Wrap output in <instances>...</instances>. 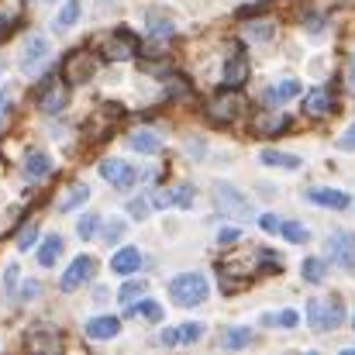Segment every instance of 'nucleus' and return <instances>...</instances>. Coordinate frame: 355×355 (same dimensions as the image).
<instances>
[{"mask_svg": "<svg viewBox=\"0 0 355 355\" xmlns=\"http://www.w3.org/2000/svg\"><path fill=\"white\" fill-rule=\"evenodd\" d=\"M124 232H128V221L114 218V221H107V228H104V241H107V245H118L121 238H124Z\"/></svg>", "mask_w": 355, "mask_h": 355, "instance_id": "nucleus-34", "label": "nucleus"}, {"mask_svg": "<svg viewBox=\"0 0 355 355\" xmlns=\"http://www.w3.org/2000/svg\"><path fill=\"white\" fill-rule=\"evenodd\" d=\"M352 324H355V314H352Z\"/></svg>", "mask_w": 355, "mask_h": 355, "instance_id": "nucleus-50", "label": "nucleus"}, {"mask_svg": "<svg viewBox=\"0 0 355 355\" xmlns=\"http://www.w3.org/2000/svg\"><path fill=\"white\" fill-rule=\"evenodd\" d=\"M241 107H245V104H241L238 90H232V87H228L221 97H214V101L207 104V118L214 121V124H232V121L241 114Z\"/></svg>", "mask_w": 355, "mask_h": 355, "instance_id": "nucleus-3", "label": "nucleus"}, {"mask_svg": "<svg viewBox=\"0 0 355 355\" xmlns=\"http://www.w3.org/2000/svg\"><path fill=\"white\" fill-rule=\"evenodd\" d=\"M17 272H21L17 266H7V276H3V283H7V290H10L14 283H17Z\"/></svg>", "mask_w": 355, "mask_h": 355, "instance_id": "nucleus-45", "label": "nucleus"}, {"mask_svg": "<svg viewBox=\"0 0 355 355\" xmlns=\"http://www.w3.org/2000/svg\"><path fill=\"white\" fill-rule=\"evenodd\" d=\"M38 293H42V283H35V279L21 286V300H31V297H38Z\"/></svg>", "mask_w": 355, "mask_h": 355, "instance_id": "nucleus-42", "label": "nucleus"}, {"mask_svg": "<svg viewBox=\"0 0 355 355\" xmlns=\"http://www.w3.org/2000/svg\"><path fill=\"white\" fill-rule=\"evenodd\" d=\"M145 21H148V35H152L155 42H166V38H173V35H176L173 17H166L162 10H148V14H145Z\"/></svg>", "mask_w": 355, "mask_h": 355, "instance_id": "nucleus-16", "label": "nucleus"}, {"mask_svg": "<svg viewBox=\"0 0 355 355\" xmlns=\"http://www.w3.org/2000/svg\"><path fill=\"white\" fill-rule=\"evenodd\" d=\"M7 107H10V90H3V94H0V121L7 118Z\"/></svg>", "mask_w": 355, "mask_h": 355, "instance_id": "nucleus-46", "label": "nucleus"}, {"mask_svg": "<svg viewBox=\"0 0 355 355\" xmlns=\"http://www.w3.org/2000/svg\"><path fill=\"white\" fill-rule=\"evenodd\" d=\"M342 321H345V304H342L338 297H331V304L324 307V324H328V331L342 328Z\"/></svg>", "mask_w": 355, "mask_h": 355, "instance_id": "nucleus-31", "label": "nucleus"}, {"mask_svg": "<svg viewBox=\"0 0 355 355\" xmlns=\"http://www.w3.org/2000/svg\"><path fill=\"white\" fill-rule=\"evenodd\" d=\"M135 52H138V38H135L131 31H114V35L107 38V45H104V55H107V59H114V62L131 59Z\"/></svg>", "mask_w": 355, "mask_h": 355, "instance_id": "nucleus-11", "label": "nucleus"}, {"mask_svg": "<svg viewBox=\"0 0 355 355\" xmlns=\"http://www.w3.org/2000/svg\"><path fill=\"white\" fill-rule=\"evenodd\" d=\"M349 90L355 94V55H352V66H349Z\"/></svg>", "mask_w": 355, "mask_h": 355, "instance_id": "nucleus-48", "label": "nucleus"}, {"mask_svg": "<svg viewBox=\"0 0 355 355\" xmlns=\"http://www.w3.org/2000/svg\"><path fill=\"white\" fill-rule=\"evenodd\" d=\"M259 228H262V232H269V235H276V232L283 228V221H279L276 214H262V218H259Z\"/></svg>", "mask_w": 355, "mask_h": 355, "instance_id": "nucleus-40", "label": "nucleus"}, {"mask_svg": "<svg viewBox=\"0 0 355 355\" xmlns=\"http://www.w3.org/2000/svg\"><path fill=\"white\" fill-rule=\"evenodd\" d=\"M300 324V314L297 311H283L279 314V328H297Z\"/></svg>", "mask_w": 355, "mask_h": 355, "instance_id": "nucleus-41", "label": "nucleus"}, {"mask_svg": "<svg viewBox=\"0 0 355 355\" xmlns=\"http://www.w3.org/2000/svg\"><path fill=\"white\" fill-rule=\"evenodd\" d=\"M159 342H162V345H180V328H169V331H162V335H159Z\"/></svg>", "mask_w": 355, "mask_h": 355, "instance_id": "nucleus-43", "label": "nucleus"}, {"mask_svg": "<svg viewBox=\"0 0 355 355\" xmlns=\"http://www.w3.org/2000/svg\"><path fill=\"white\" fill-rule=\"evenodd\" d=\"M76 17H80V0H66V7L55 14V31H69L73 24H76Z\"/></svg>", "mask_w": 355, "mask_h": 355, "instance_id": "nucleus-24", "label": "nucleus"}, {"mask_svg": "<svg viewBox=\"0 0 355 355\" xmlns=\"http://www.w3.org/2000/svg\"><path fill=\"white\" fill-rule=\"evenodd\" d=\"M349 355H355V345H352V349H349Z\"/></svg>", "mask_w": 355, "mask_h": 355, "instance_id": "nucleus-49", "label": "nucleus"}, {"mask_svg": "<svg viewBox=\"0 0 355 355\" xmlns=\"http://www.w3.org/2000/svg\"><path fill=\"white\" fill-rule=\"evenodd\" d=\"M276 35V24H269V21H252V24H245V38L248 42H269Z\"/></svg>", "mask_w": 355, "mask_h": 355, "instance_id": "nucleus-29", "label": "nucleus"}, {"mask_svg": "<svg viewBox=\"0 0 355 355\" xmlns=\"http://www.w3.org/2000/svg\"><path fill=\"white\" fill-rule=\"evenodd\" d=\"M118 331H121V321H118V318H94V321H87V335H90L94 342L118 338Z\"/></svg>", "mask_w": 355, "mask_h": 355, "instance_id": "nucleus-17", "label": "nucleus"}, {"mask_svg": "<svg viewBox=\"0 0 355 355\" xmlns=\"http://www.w3.org/2000/svg\"><path fill=\"white\" fill-rule=\"evenodd\" d=\"M293 97H300V80H279V83H272V87L262 94L266 107H283V104L293 101Z\"/></svg>", "mask_w": 355, "mask_h": 355, "instance_id": "nucleus-13", "label": "nucleus"}, {"mask_svg": "<svg viewBox=\"0 0 355 355\" xmlns=\"http://www.w3.org/2000/svg\"><path fill=\"white\" fill-rule=\"evenodd\" d=\"M66 101H69V90H66V83H59V80H52L42 94H38V111L42 114H59L62 107H66Z\"/></svg>", "mask_w": 355, "mask_h": 355, "instance_id": "nucleus-9", "label": "nucleus"}, {"mask_svg": "<svg viewBox=\"0 0 355 355\" xmlns=\"http://www.w3.org/2000/svg\"><path fill=\"white\" fill-rule=\"evenodd\" d=\"M45 62H49V38L45 35H31L24 42V52H21V73L35 76Z\"/></svg>", "mask_w": 355, "mask_h": 355, "instance_id": "nucleus-4", "label": "nucleus"}, {"mask_svg": "<svg viewBox=\"0 0 355 355\" xmlns=\"http://www.w3.org/2000/svg\"><path fill=\"white\" fill-rule=\"evenodd\" d=\"M248 342H252V331H248V328H228L225 338H221V349L235 352V349H245Z\"/></svg>", "mask_w": 355, "mask_h": 355, "instance_id": "nucleus-28", "label": "nucleus"}, {"mask_svg": "<svg viewBox=\"0 0 355 355\" xmlns=\"http://www.w3.org/2000/svg\"><path fill=\"white\" fill-rule=\"evenodd\" d=\"M128 145H131L135 152H141V155H155V152L162 148V135H155V131H135V135L128 138Z\"/></svg>", "mask_w": 355, "mask_h": 355, "instance_id": "nucleus-22", "label": "nucleus"}, {"mask_svg": "<svg viewBox=\"0 0 355 355\" xmlns=\"http://www.w3.org/2000/svg\"><path fill=\"white\" fill-rule=\"evenodd\" d=\"M94 73H97V59H94L90 52H73V55L66 59L62 80H69V83H87V80H94Z\"/></svg>", "mask_w": 355, "mask_h": 355, "instance_id": "nucleus-7", "label": "nucleus"}, {"mask_svg": "<svg viewBox=\"0 0 355 355\" xmlns=\"http://www.w3.org/2000/svg\"><path fill=\"white\" fill-rule=\"evenodd\" d=\"M328 252H331V262L342 266L345 272H355V235L352 232H335L328 238Z\"/></svg>", "mask_w": 355, "mask_h": 355, "instance_id": "nucleus-5", "label": "nucleus"}, {"mask_svg": "<svg viewBox=\"0 0 355 355\" xmlns=\"http://www.w3.org/2000/svg\"><path fill=\"white\" fill-rule=\"evenodd\" d=\"M214 204H218V211H221L225 218H245V214H248V200L238 193L232 183H218Z\"/></svg>", "mask_w": 355, "mask_h": 355, "instance_id": "nucleus-6", "label": "nucleus"}, {"mask_svg": "<svg viewBox=\"0 0 355 355\" xmlns=\"http://www.w3.org/2000/svg\"><path fill=\"white\" fill-rule=\"evenodd\" d=\"M101 176L114 187V190H131L138 183V169L124 159H104L101 162Z\"/></svg>", "mask_w": 355, "mask_h": 355, "instance_id": "nucleus-2", "label": "nucleus"}, {"mask_svg": "<svg viewBox=\"0 0 355 355\" xmlns=\"http://www.w3.org/2000/svg\"><path fill=\"white\" fill-rule=\"evenodd\" d=\"M187 152H190V155H200V152H204V145H200V141H193V138H190V141H187Z\"/></svg>", "mask_w": 355, "mask_h": 355, "instance_id": "nucleus-47", "label": "nucleus"}, {"mask_svg": "<svg viewBox=\"0 0 355 355\" xmlns=\"http://www.w3.org/2000/svg\"><path fill=\"white\" fill-rule=\"evenodd\" d=\"M245 80H248V55L241 52V45H235L232 59L225 62V87L241 90V87H245Z\"/></svg>", "mask_w": 355, "mask_h": 355, "instance_id": "nucleus-10", "label": "nucleus"}, {"mask_svg": "<svg viewBox=\"0 0 355 355\" xmlns=\"http://www.w3.org/2000/svg\"><path fill=\"white\" fill-rule=\"evenodd\" d=\"M342 152H355V121L345 128V135H338V141H335Z\"/></svg>", "mask_w": 355, "mask_h": 355, "instance_id": "nucleus-39", "label": "nucleus"}, {"mask_svg": "<svg viewBox=\"0 0 355 355\" xmlns=\"http://www.w3.org/2000/svg\"><path fill=\"white\" fill-rule=\"evenodd\" d=\"M128 314L145 318V321H162V307H159L155 300H135V304L128 307Z\"/></svg>", "mask_w": 355, "mask_h": 355, "instance_id": "nucleus-26", "label": "nucleus"}, {"mask_svg": "<svg viewBox=\"0 0 355 355\" xmlns=\"http://www.w3.org/2000/svg\"><path fill=\"white\" fill-rule=\"evenodd\" d=\"M238 238H241V232H238V228H221L218 241H221V245H232V241H238Z\"/></svg>", "mask_w": 355, "mask_h": 355, "instance_id": "nucleus-44", "label": "nucleus"}, {"mask_svg": "<svg viewBox=\"0 0 355 355\" xmlns=\"http://www.w3.org/2000/svg\"><path fill=\"white\" fill-rule=\"evenodd\" d=\"M169 297L180 304V307H197L207 300V279L200 272H183L169 283Z\"/></svg>", "mask_w": 355, "mask_h": 355, "instance_id": "nucleus-1", "label": "nucleus"}, {"mask_svg": "<svg viewBox=\"0 0 355 355\" xmlns=\"http://www.w3.org/2000/svg\"><path fill=\"white\" fill-rule=\"evenodd\" d=\"M262 166H272V169H300L304 159L300 155H290V152H276V148H262L259 152Z\"/></svg>", "mask_w": 355, "mask_h": 355, "instance_id": "nucleus-18", "label": "nucleus"}, {"mask_svg": "<svg viewBox=\"0 0 355 355\" xmlns=\"http://www.w3.org/2000/svg\"><path fill=\"white\" fill-rule=\"evenodd\" d=\"M286 124H290L286 114H276V107H269V111H259V114L252 118V131H255L259 138H269V135H279Z\"/></svg>", "mask_w": 355, "mask_h": 355, "instance_id": "nucleus-12", "label": "nucleus"}, {"mask_svg": "<svg viewBox=\"0 0 355 355\" xmlns=\"http://www.w3.org/2000/svg\"><path fill=\"white\" fill-rule=\"evenodd\" d=\"M62 235H49L45 241H42V248H38V262L42 266H55V259L62 255Z\"/></svg>", "mask_w": 355, "mask_h": 355, "instance_id": "nucleus-23", "label": "nucleus"}, {"mask_svg": "<svg viewBox=\"0 0 355 355\" xmlns=\"http://www.w3.org/2000/svg\"><path fill=\"white\" fill-rule=\"evenodd\" d=\"M145 290H148V286H145V279H128V283H124V286H121V304H124V307H131V304H135V300H141V297H145Z\"/></svg>", "mask_w": 355, "mask_h": 355, "instance_id": "nucleus-30", "label": "nucleus"}, {"mask_svg": "<svg viewBox=\"0 0 355 355\" xmlns=\"http://www.w3.org/2000/svg\"><path fill=\"white\" fill-rule=\"evenodd\" d=\"M307 200H311V204H321V207H335V211L349 207V197H345L342 190H324V187L307 190Z\"/></svg>", "mask_w": 355, "mask_h": 355, "instance_id": "nucleus-19", "label": "nucleus"}, {"mask_svg": "<svg viewBox=\"0 0 355 355\" xmlns=\"http://www.w3.org/2000/svg\"><path fill=\"white\" fill-rule=\"evenodd\" d=\"M97 225H101V218H97V214H83V218H80V225H76V235L87 241V238H94Z\"/></svg>", "mask_w": 355, "mask_h": 355, "instance_id": "nucleus-35", "label": "nucleus"}, {"mask_svg": "<svg viewBox=\"0 0 355 355\" xmlns=\"http://www.w3.org/2000/svg\"><path fill=\"white\" fill-rule=\"evenodd\" d=\"M52 173V159L45 155V152H28V159H24V176L35 183V180H45Z\"/></svg>", "mask_w": 355, "mask_h": 355, "instance_id": "nucleus-20", "label": "nucleus"}, {"mask_svg": "<svg viewBox=\"0 0 355 355\" xmlns=\"http://www.w3.org/2000/svg\"><path fill=\"white\" fill-rule=\"evenodd\" d=\"M324 307H328V300H307V324H311V331H328Z\"/></svg>", "mask_w": 355, "mask_h": 355, "instance_id": "nucleus-27", "label": "nucleus"}, {"mask_svg": "<svg viewBox=\"0 0 355 355\" xmlns=\"http://www.w3.org/2000/svg\"><path fill=\"white\" fill-rule=\"evenodd\" d=\"M204 331H207V324H200V321H187V324H180V342L193 345V342L204 338Z\"/></svg>", "mask_w": 355, "mask_h": 355, "instance_id": "nucleus-32", "label": "nucleus"}, {"mask_svg": "<svg viewBox=\"0 0 355 355\" xmlns=\"http://www.w3.org/2000/svg\"><path fill=\"white\" fill-rule=\"evenodd\" d=\"M300 272H304V279L307 283H324V276H328V262L324 259H304V266H300Z\"/></svg>", "mask_w": 355, "mask_h": 355, "instance_id": "nucleus-25", "label": "nucleus"}, {"mask_svg": "<svg viewBox=\"0 0 355 355\" xmlns=\"http://www.w3.org/2000/svg\"><path fill=\"white\" fill-rule=\"evenodd\" d=\"M94 269H97V262H94L90 255H80V259L69 262V269L62 272L59 286H62V290H76V286H83V283L94 276Z\"/></svg>", "mask_w": 355, "mask_h": 355, "instance_id": "nucleus-8", "label": "nucleus"}, {"mask_svg": "<svg viewBox=\"0 0 355 355\" xmlns=\"http://www.w3.org/2000/svg\"><path fill=\"white\" fill-rule=\"evenodd\" d=\"M148 211H152V204H148L145 197H138V200H131V204H128V214H131V218H138V221H141V218H148Z\"/></svg>", "mask_w": 355, "mask_h": 355, "instance_id": "nucleus-37", "label": "nucleus"}, {"mask_svg": "<svg viewBox=\"0 0 355 355\" xmlns=\"http://www.w3.org/2000/svg\"><path fill=\"white\" fill-rule=\"evenodd\" d=\"M173 204L176 207H190L193 204V187H176L173 190Z\"/></svg>", "mask_w": 355, "mask_h": 355, "instance_id": "nucleus-36", "label": "nucleus"}, {"mask_svg": "<svg viewBox=\"0 0 355 355\" xmlns=\"http://www.w3.org/2000/svg\"><path fill=\"white\" fill-rule=\"evenodd\" d=\"M87 197H90V187H87V183H73V187L59 197V204H55V207H59L62 214H69V211L83 207V204H87Z\"/></svg>", "mask_w": 355, "mask_h": 355, "instance_id": "nucleus-21", "label": "nucleus"}, {"mask_svg": "<svg viewBox=\"0 0 355 355\" xmlns=\"http://www.w3.org/2000/svg\"><path fill=\"white\" fill-rule=\"evenodd\" d=\"M141 269V252L135 248V245H124L114 252V259H111V272H118V276H131V272H138Z\"/></svg>", "mask_w": 355, "mask_h": 355, "instance_id": "nucleus-14", "label": "nucleus"}, {"mask_svg": "<svg viewBox=\"0 0 355 355\" xmlns=\"http://www.w3.org/2000/svg\"><path fill=\"white\" fill-rule=\"evenodd\" d=\"M304 111H307L311 118H324V114H331V111H335V97H331V90H311L307 101H304Z\"/></svg>", "mask_w": 355, "mask_h": 355, "instance_id": "nucleus-15", "label": "nucleus"}, {"mask_svg": "<svg viewBox=\"0 0 355 355\" xmlns=\"http://www.w3.org/2000/svg\"><path fill=\"white\" fill-rule=\"evenodd\" d=\"M35 241H38V228H35V225H28V228L17 235V248H21V252H28Z\"/></svg>", "mask_w": 355, "mask_h": 355, "instance_id": "nucleus-38", "label": "nucleus"}, {"mask_svg": "<svg viewBox=\"0 0 355 355\" xmlns=\"http://www.w3.org/2000/svg\"><path fill=\"white\" fill-rule=\"evenodd\" d=\"M279 232L290 238V241H297V245H304V241L311 238V232H307L304 225H297V221H283V228H279Z\"/></svg>", "mask_w": 355, "mask_h": 355, "instance_id": "nucleus-33", "label": "nucleus"}]
</instances>
